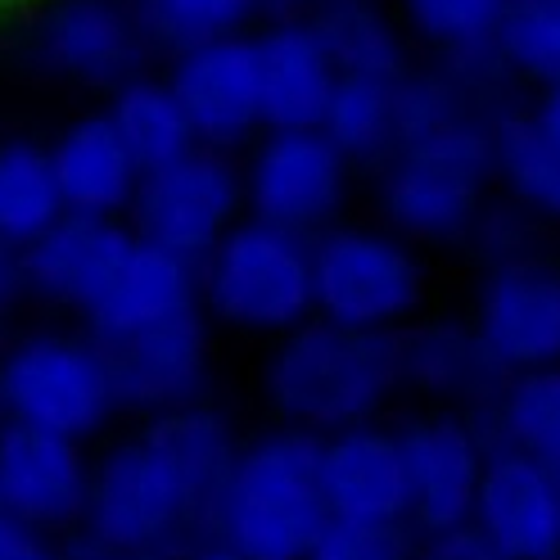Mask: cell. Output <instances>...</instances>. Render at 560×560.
<instances>
[{
  "mask_svg": "<svg viewBox=\"0 0 560 560\" xmlns=\"http://www.w3.org/2000/svg\"><path fill=\"white\" fill-rule=\"evenodd\" d=\"M348 182V159L330 145V136L307 131H267L244 172V199L254 218L285 231H317L335 218Z\"/></svg>",
  "mask_w": 560,
  "mask_h": 560,
  "instance_id": "30bf717a",
  "label": "cell"
},
{
  "mask_svg": "<svg viewBox=\"0 0 560 560\" xmlns=\"http://www.w3.org/2000/svg\"><path fill=\"white\" fill-rule=\"evenodd\" d=\"M326 520L322 434L290 425L235 452L208 515V538L249 560H303Z\"/></svg>",
  "mask_w": 560,
  "mask_h": 560,
  "instance_id": "7a4b0ae2",
  "label": "cell"
},
{
  "mask_svg": "<svg viewBox=\"0 0 560 560\" xmlns=\"http://www.w3.org/2000/svg\"><path fill=\"white\" fill-rule=\"evenodd\" d=\"M240 199L244 186L231 159L195 145L177 163L140 172L127 208V226L140 244H154V249L199 271L203 258L218 249V240L235 226Z\"/></svg>",
  "mask_w": 560,
  "mask_h": 560,
  "instance_id": "52a82bcc",
  "label": "cell"
},
{
  "mask_svg": "<svg viewBox=\"0 0 560 560\" xmlns=\"http://www.w3.org/2000/svg\"><path fill=\"white\" fill-rule=\"evenodd\" d=\"M407 380L402 330L299 326L267 366V394L294 430L335 434L362 420Z\"/></svg>",
  "mask_w": 560,
  "mask_h": 560,
  "instance_id": "3957f363",
  "label": "cell"
},
{
  "mask_svg": "<svg viewBox=\"0 0 560 560\" xmlns=\"http://www.w3.org/2000/svg\"><path fill=\"white\" fill-rule=\"evenodd\" d=\"M493 55L538 86L560 82V0H506Z\"/></svg>",
  "mask_w": 560,
  "mask_h": 560,
  "instance_id": "f546056e",
  "label": "cell"
},
{
  "mask_svg": "<svg viewBox=\"0 0 560 560\" xmlns=\"http://www.w3.org/2000/svg\"><path fill=\"white\" fill-rule=\"evenodd\" d=\"M182 560H249V556L231 551V547H226V542H218V538H199Z\"/></svg>",
  "mask_w": 560,
  "mask_h": 560,
  "instance_id": "8d00e7d4",
  "label": "cell"
},
{
  "mask_svg": "<svg viewBox=\"0 0 560 560\" xmlns=\"http://www.w3.org/2000/svg\"><path fill=\"white\" fill-rule=\"evenodd\" d=\"M0 5H5V0H0Z\"/></svg>",
  "mask_w": 560,
  "mask_h": 560,
  "instance_id": "60d3db41",
  "label": "cell"
},
{
  "mask_svg": "<svg viewBox=\"0 0 560 560\" xmlns=\"http://www.w3.org/2000/svg\"><path fill=\"white\" fill-rule=\"evenodd\" d=\"M235 452L218 411L182 407L154 416L91 466L82 538L122 560H182L208 538V515Z\"/></svg>",
  "mask_w": 560,
  "mask_h": 560,
  "instance_id": "6da1fadb",
  "label": "cell"
},
{
  "mask_svg": "<svg viewBox=\"0 0 560 560\" xmlns=\"http://www.w3.org/2000/svg\"><path fill=\"white\" fill-rule=\"evenodd\" d=\"M0 407L5 420L86 443L118 411L109 358L91 335H27L0 362Z\"/></svg>",
  "mask_w": 560,
  "mask_h": 560,
  "instance_id": "5b68a950",
  "label": "cell"
},
{
  "mask_svg": "<svg viewBox=\"0 0 560 560\" xmlns=\"http://www.w3.org/2000/svg\"><path fill=\"white\" fill-rule=\"evenodd\" d=\"M109 358L118 411H182L199 407L208 389V330L203 307H190L182 317H167L140 335L118 343H100Z\"/></svg>",
  "mask_w": 560,
  "mask_h": 560,
  "instance_id": "4fadbf2b",
  "label": "cell"
},
{
  "mask_svg": "<svg viewBox=\"0 0 560 560\" xmlns=\"http://www.w3.org/2000/svg\"><path fill=\"white\" fill-rule=\"evenodd\" d=\"M131 244L136 235L118 218L63 213L42 240H32L23 249V294H37L55 307H73L86 317L118 276Z\"/></svg>",
  "mask_w": 560,
  "mask_h": 560,
  "instance_id": "e0dca14e",
  "label": "cell"
},
{
  "mask_svg": "<svg viewBox=\"0 0 560 560\" xmlns=\"http://www.w3.org/2000/svg\"><path fill=\"white\" fill-rule=\"evenodd\" d=\"M63 218V199L55 186L50 150L10 140L0 145V244L27 249Z\"/></svg>",
  "mask_w": 560,
  "mask_h": 560,
  "instance_id": "cb8c5ba5",
  "label": "cell"
},
{
  "mask_svg": "<svg viewBox=\"0 0 560 560\" xmlns=\"http://www.w3.org/2000/svg\"><path fill=\"white\" fill-rule=\"evenodd\" d=\"M50 167L63 213L82 218H122L140 182V167L127 154L109 114H86L68 122L50 145Z\"/></svg>",
  "mask_w": 560,
  "mask_h": 560,
  "instance_id": "44dd1931",
  "label": "cell"
},
{
  "mask_svg": "<svg viewBox=\"0 0 560 560\" xmlns=\"http://www.w3.org/2000/svg\"><path fill=\"white\" fill-rule=\"evenodd\" d=\"M416 560H506V556L488 542L475 524H462V529L420 538L416 542Z\"/></svg>",
  "mask_w": 560,
  "mask_h": 560,
  "instance_id": "d6a6232c",
  "label": "cell"
},
{
  "mask_svg": "<svg viewBox=\"0 0 560 560\" xmlns=\"http://www.w3.org/2000/svg\"><path fill=\"white\" fill-rule=\"evenodd\" d=\"M167 86L182 100L199 150L226 154L262 131V73L254 32H231V37L177 50Z\"/></svg>",
  "mask_w": 560,
  "mask_h": 560,
  "instance_id": "9c48e42d",
  "label": "cell"
},
{
  "mask_svg": "<svg viewBox=\"0 0 560 560\" xmlns=\"http://www.w3.org/2000/svg\"><path fill=\"white\" fill-rule=\"evenodd\" d=\"M506 0H402L416 37L452 55H488Z\"/></svg>",
  "mask_w": 560,
  "mask_h": 560,
  "instance_id": "4dcf8cb0",
  "label": "cell"
},
{
  "mask_svg": "<svg viewBox=\"0 0 560 560\" xmlns=\"http://www.w3.org/2000/svg\"><path fill=\"white\" fill-rule=\"evenodd\" d=\"M322 493L335 520L407 524V466L398 434L348 425L322 439Z\"/></svg>",
  "mask_w": 560,
  "mask_h": 560,
  "instance_id": "ac0fdd59",
  "label": "cell"
},
{
  "mask_svg": "<svg viewBox=\"0 0 560 560\" xmlns=\"http://www.w3.org/2000/svg\"><path fill=\"white\" fill-rule=\"evenodd\" d=\"M150 42L127 0H50L32 23V59L46 73L114 91L140 78Z\"/></svg>",
  "mask_w": 560,
  "mask_h": 560,
  "instance_id": "8fae6325",
  "label": "cell"
},
{
  "mask_svg": "<svg viewBox=\"0 0 560 560\" xmlns=\"http://www.w3.org/2000/svg\"><path fill=\"white\" fill-rule=\"evenodd\" d=\"M534 122H538V127L551 136V145L560 150V82H556V86H547V95H542V104H538Z\"/></svg>",
  "mask_w": 560,
  "mask_h": 560,
  "instance_id": "e575fe53",
  "label": "cell"
},
{
  "mask_svg": "<svg viewBox=\"0 0 560 560\" xmlns=\"http://www.w3.org/2000/svg\"><path fill=\"white\" fill-rule=\"evenodd\" d=\"M502 375L498 362L488 358L475 330L462 326H434L407 335V380L430 384L439 394H479L488 380Z\"/></svg>",
  "mask_w": 560,
  "mask_h": 560,
  "instance_id": "f1b7e54d",
  "label": "cell"
},
{
  "mask_svg": "<svg viewBox=\"0 0 560 560\" xmlns=\"http://www.w3.org/2000/svg\"><path fill=\"white\" fill-rule=\"evenodd\" d=\"M262 73V131H307L322 127L335 95V63L307 19H276L258 32Z\"/></svg>",
  "mask_w": 560,
  "mask_h": 560,
  "instance_id": "d6986e66",
  "label": "cell"
},
{
  "mask_svg": "<svg viewBox=\"0 0 560 560\" xmlns=\"http://www.w3.org/2000/svg\"><path fill=\"white\" fill-rule=\"evenodd\" d=\"M199 307L254 335H290L312 317V244L271 222H235L199 267Z\"/></svg>",
  "mask_w": 560,
  "mask_h": 560,
  "instance_id": "277c9868",
  "label": "cell"
},
{
  "mask_svg": "<svg viewBox=\"0 0 560 560\" xmlns=\"http://www.w3.org/2000/svg\"><path fill=\"white\" fill-rule=\"evenodd\" d=\"M127 5L150 46L177 55L199 42L244 32V23L262 10V0H127Z\"/></svg>",
  "mask_w": 560,
  "mask_h": 560,
  "instance_id": "83f0119b",
  "label": "cell"
},
{
  "mask_svg": "<svg viewBox=\"0 0 560 560\" xmlns=\"http://www.w3.org/2000/svg\"><path fill=\"white\" fill-rule=\"evenodd\" d=\"M498 443L524 452L560 479V366L524 371L506 384Z\"/></svg>",
  "mask_w": 560,
  "mask_h": 560,
  "instance_id": "484cf974",
  "label": "cell"
},
{
  "mask_svg": "<svg viewBox=\"0 0 560 560\" xmlns=\"http://www.w3.org/2000/svg\"><path fill=\"white\" fill-rule=\"evenodd\" d=\"M394 86L375 78H339L330 109L317 131L330 136V145L343 159H380L398 150V118H394Z\"/></svg>",
  "mask_w": 560,
  "mask_h": 560,
  "instance_id": "d4e9b609",
  "label": "cell"
},
{
  "mask_svg": "<svg viewBox=\"0 0 560 560\" xmlns=\"http://www.w3.org/2000/svg\"><path fill=\"white\" fill-rule=\"evenodd\" d=\"M190 307H199V271L136 240L109 290L86 312V335L95 343H118L167 317H182Z\"/></svg>",
  "mask_w": 560,
  "mask_h": 560,
  "instance_id": "ffe728a7",
  "label": "cell"
},
{
  "mask_svg": "<svg viewBox=\"0 0 560 560\" xmlns=\"http://www.w3.org/2000/svg\"><path fill=\"white\" fill-rule=\"evenodd\" d=\"M479 343L502 375L560 366V271L547 262H502L479 299Z\"/></svg>",
  "mask_w": 560,
  "mask_h": 560,
  "instance_id": "5bb4252c",
  "label": "cell"
},
{
  "mask_svg": "<svg viewBox=\"0 0 560 560\" xmlns=\"http://www.w3.org/2000/svg\"><path fill=\"white\" fill-rule=\"evenodd\" d=\"M0 420H5V407H0Z\"/></svg>",
  "mask_w": 560,
  "mask_h": 560,
  "instance_id": "ab89813d",
  "label": "cell"
},
{
  "mask_svg": "<svg viewBox=\"0 0 560 560\" xmlns=\"http://www.w3.org/2000/svg\"><path fill=\"white\" fill-rule=\"evenodd\" d=\"M411 524H371V520H326L303 560H416Z\"/></svg>",
  "mask_w": 560,
  "mask_h": 560,
  "instance_id": "1f68e13d",
  "label": "cell"
},
{
  "mask_svg": "<svg viewBox=\"0 0 560 560\" xmlns=\"http://www.w3.org/2000/svg\"><path fill=\"white\" fill-rule=\"evenodd\" d=\"M290 5H299V0H262V10H290Z\"/></svg>",
  "mask_w": 560,
  "mask_h": 560,
  "instance_id": "74e56055",
  "label": "cell"
},
{
  "mask_svg": "<svg viewBox=\"0 0 560 560\" xmlns=\"http://www.w3.org/2000/svg\"><path fill=\"white\" fill-rule=\"evenodd\" d=\"M0 560H63V542L0 511Z\"/></svg>",
  "mask_w": 560,
  "mask_h": 560,
  "instance_id": "836d02e7",
  "label": "cell"
},
{
  "mask_svg": "<svg viewBox=\"0 0 560 560\" xmlns=\"http://www.w3.org/2000/svg\"><path fill=\"white\" fill-rule=\"evenodd\" d=\"M109 122L118 127L127 154L136 159L140 172H154L163 163H177L182 154L195 150V131H190V118L182 109V100L172 95L167 78H131L122 86H114V100H109Z\"/></svg>",
  "mask_w": 560,
  "mask_h": 560,
  "instance_id": "603a6c76",
  "label": "cell"
},
{
  "mask_svg": "<svg viewBox=\"0 0 560 560\" xmlns=\"http://www.w3.org/2000/svg\"><path fill=\"white\" fill-rule=\"evenodd\" d=\"M470 524L506 560H547L560 551V479L506 443L488 447Z\"/></svg>",
  "mask_w": 560,
  "mask_h": 560,
  "instance_id": "9a60e30c",
  "label": "cell"
},
{
  "mask_svg": "<svg viewBox=\"0 0 560 560\" xmlns=\"http://www.w3.org/2000/svg\"><path fill=\"white\" fill-rule=\"evenodd\" d=\"M303 19L326 46L339 78H375V82L407 78L402 37L375 0H312Z\"/></svg>",
  "mask_w": 560,
  "mask_h": 560,
  "instance_id": "7402d4cb",
  "label": "cell"
},
{
  "mask_svg": "<svg viewBox=\"0 0 560 560\" xmlns=\"http://www.w3.org/2000/svg\"><path fill=\"white\" fill-rule=\"evenodd\" d=\"M91 502V462L82 443L23 420H0V511L42 534H73Z\"/></svg>",
  "mask_w": 560,
  "mask_h": 560,
  "instance_id": "7c38bea8",
  "label": "cell"
},
{
  "mask_svg": "<svg viewBox=\"0 0 560 560\" xmlns=\"http://www.w3.org/2000/svg\"><path fill=\"white\" fill-rule=\"evenodd\" d=\"M63 560H122V556H114V551H104V547H95L91 538H82V534H73L63 542Z\"/></svg>",
  "mask_w": 560,
  "mask_h": 560,
  "instance_id": "d590c367",
  "label": "cell"
},
{
  "mask_svg": "<svg viewBox=\"0 0 560 560\" xmlns=\"http://www.w3.org/2000/svg\"><path fill=\"white\" fill-rule=\"evenodd\" d=\"M493 172H502L506 186L529 208L560 218V150L534 122V114H506L493 122Z\"/></svg>",
  "mask_w": 560,
  "mask_h": 560,
  "instance_id": "4316f807",
  "label": "cell"
},
{
  "mask_svg": "<svg viewBox=\"0 0 560 560\" xmlns=\"http://www.w3.org/2000/svg\"><path fill=\"white\" fill-rule=\"evenodd\" d=\"M398 447L411 493L407 524L416 529V538L470 524L488 443L462 420H420V425L398 434Z\"/></svg>",
  "mask_w": 560,
  "mask_h": 560,
  "instance_id": "2e32d148",
  "label": "cell"
},
{
  "mask_svg": "<svg viewBox=\"0 0 560 560\" xmlns=\"http://www.w3.org/2000/svg\"><path fill=\"white\" fill-rule=\"evenodd\" d=\"M488 172H493V127L457 114L398 150L384 177V213L407 235L452 240L475 222Z\"/></svg>",
  "mask_w": 560,
  "mask_h": 560,
  "instance_id": "8992f818",
  "label": "cell"
},
{
  "mask_svg": "<svg viewBox=\"0 0 560 560\" xmlns=\"http://www.w3.org/2000/svg\"><path fill=\"white\" fill-rule=\"evenodd\" d=\"M420 303V262L394 235L343 226L312 244V312L343 330H398Z\"/></svg>",
  "mask_w": 560,
  "mask_h": 560,
  "instance_id": "ba28073f",
  "label": "cell"
},
{
  "mask_svg": "<svg viewBox=\"0 0 560 560\" xmlns=\"http://www.w3.org/2000/svg\"><path fill=\"white\" fill-rule=\"evenodd\" d=\"M547 560H560V551H556V556H547Z\"/></svg>",
  "mask_w": 560,
  "mask_h": 560,
  "instance_id": "f35d334b",
  "label": "cell"
}]
</instances>
